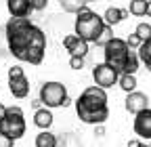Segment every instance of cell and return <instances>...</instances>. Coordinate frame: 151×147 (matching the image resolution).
Segmentation results:
<instances>
[{"mask_svg": "<svg viewBox=\"0 0 151 147\" xmlns=\"http://www.w3.org/2000/svg\"><path fill=\"white\" fill-rule=\"evenodd\" d=\"M6 42L13 57L29 65H40L46 50L44 32L29 21V17H13L6 23Z\"/></svg>", "mask_w": 151, "mask_h": 147, "instance_id": "cell-1", "label": "cell"}, {"mask_svg": "<svg viewBox=\"0 0 151 147\" xmlns=\"http://www.w3.org/2000/svg\"><path fill=\"white\" fill-rule=\"evenodd\" d=\"M76 114L84 124L99 126L105 124L109 118V107H107V93L105 88L92 84L82 90V95L76 99Z\"/></svg>", "mask_w": 151, "mask_h": 147, "instance_id": "cell-2", "label": "cell"}, {"mask_svg": "<svg viewBox=\"0 0 151 147\" xmlns=\"http://www.w3.org/2000/svg\"><path fill=\"white\" fill-rule=\"evenodd\" d=\"M105 19H103V15H97V13H92L88 6H84L78 17H76V25H73V34H78L82 40L86 42H94L99 38V34L105 30Z\"/></svg>", "mask_w": 151, "mask_h": 147, "instance_id": "cell-3", "label": "cell"}, {"mask_svg": "<svg viewBox=\"0 0 151 147\" xmlns=\"http://www.w3.org/2000/svg\"><path fill=\"white\" fill-rule=\"evenodd\" d=\"M130 50H132V48L128 46L126 40H122V38H111V40L103 46L105 63H109L111 67H116V69L122 74V69H124V61H126V57H128V53H130Z\"/></svg>", "mask_w": 151, "mask_h": 147, "instance_id": "cell-4", "label": "cell"}, {"mask_svg": "<svg viewBox=\"0 0 151 147\" xmlns=\"http://www.w3.org/2000/svg\"><path fill=\"white\" fill-rule=\"evenodd\" d=\"M40 101L44 103V107H67L69 105V97H67V88L61 82H46L40 88Z\"/></svg>", "mask_w": 151, "mask_h": 147, "instance_id": "cell-5", "label": "cell"}, {"mask_svg": "<svg viewBox=\"0 0 151 147\" xmlns=\"http://www.w3.org/2000/svg\"><path fill=\"white\" fill-rule=\"evenodd\" d=\"M92 80H94V84L97 86H101V88H111L113 84H118V80H120V71L116 69V67H111L109 63H97L94 65V69H92Z\"/></svg>", "mask_w": 151, "mask_h": 147, "instance_id": "cell-6", "label": "cell"}, {"mask_svg": "<svg viewBox=\"0 0 151 147\" xmlns=\"http://www.w3.org/2000/svg\"><path fill=\"white\" fill-rule=\"evenodd\" d=\"M0 130H2L4 135H9V137H13L15 141L21 139L25 135V120H23V116L6 114V118L0 122Z\"/></svg>", "mask_w": 151, "mask_h": 147, "instance_id": "cell-7", "label": "cell"}, {"mask_svg": "<svg viewBox=\"0 0 151 147\" xmlns=\"http://www.w3.org/2000/svg\"><path fill=\"white\" fill-rule=\"evenodd\" d=\"M124 107H126V112H130V114H134V116H137V114L145 112V109H149V97H147L145 93H141V90L128 93Z\"/></svg>", "mask_w": 151, "mask_h": 147, "instance_id": "cell-8", "label": "cell"}, {"mask_svg": "<svg viewBox=\"0 0 151 147\" xmlns=\"http://www.w3.org/2000/svg\"><path fill=\"white\" fill-rule=\"evenodd\" d=\"M88 44L90 42L82 40L78 34H69V36L63 38V46L69 50L71 57H86V55H88Z\"/></svg>", "mask_w": 151, "mask_h": 147, "instance_id": "cell-9", "label": "cell"}, {"mask_svg": "<svg viewBox=\"0 0 151 147\" xmlns=\"http://www.w3.org/2000/svg\"><path fill=\"white\" fill-rule=\"evenodd\" d=\"M132 128H134V133L141 139L151 141V107L134 116V124H132Z\"/></svg>", "mask_w": 151, "mask_h": 147, "instance_id": "cell-10", "label": "cell"}, {"mask_svg": "<svg viewBox=\"0 0 151 147\" xmlns=\"http://www.w3.org/2000/svg\"><path fill=\"white\" fill-rule=\"evenodd\" d=\"M9 90H11V95L17 97V99H25L29 95V80L25 76L21 78H11L9 80Z\"/></svg>", "mask_w": 151, "mask_h": 147, "instance_id": "cell-11", "label": "cell"}, {"mask_svg": "<svg viewBox=\"0 0 151 147\" xmlns=\"http://www.w3.org/2000/svg\"><path fill=\"white\" fill-rule=\"evenodd\" d=\"M6 9L11 17H27L32 9V0H6Z\"/></svg>", "mask_w": 151, "mask_h": 147, "instance_id": "cell-12", "label": "cell"}, {"mask_svg": "<svg viewBox=\"0 0 151 147\" xmlns=\"http://www.w3.org/2000/svg\"><path fill=\"white\" fill-rule=\"evenodd\" d=\"M52 112H50V107H40V109H36V114H34V124L40 128V130H48V128L52 126Z\"/></svg>", "mask_w": 151, "mask_h": 147, "instance_id": "cell-13", "label": "cell"}, {"mask_svg": "<svg viewBox=\"0 0 151 147\" xmlns=\"http://www.w3.org/2000/svg\"><path fill=\"white\" fill-rule=\"evenodd\" d=\"M128 17V9H118V6H109L105 13H103V19H105V23L107 25H118V23H122L124 19Z\"/></svg>", "mask_w": 151, "mask_h": 147, "instance_id": "cell-14", "label": "cell"}, {"mask_svg": "<svg viewBox=\"0 0 151 147\" xmlns=\"http://www.w3.org/2000/svg\"><path fill=\"white\" fill-rule=\"evenodd\" d=\"M118 86L124 90V93H134L137 90V74H120V80H118Z\"/></svg>", "mask_w": 151, "mask_h": 147, "instance_id": "cell-15", "label": "cell"}, {"mask_svg": "<svg viewBox=\"0 0 151 147\" xmlns=\"http://www.w3.org/2000/svg\"><path fill=\"white\" fill-rule=\"evenodd\" d=\"M139 65H141V59H139V53L137 50H130L128 57L124 61V69L122 74H137L139 71Z\"/></svg>", "mask_w": 151, "mask_h": 147, "instance_id": "cell-16", "label": "cell"}, {"mask_svg": "<svg viewBox=\"0 0 151 147\" xmlns=\"http://www.w3.org/2000/svg\"><path fill=\"white\" fill-rule=\"evenodd\" d=\"M36 147H57V137L48 130H42L40 135H36Z\"/></svg>", "mask_w": 151, "mask_h": 147, "instance_id": "cell-17", "label": "cell"}, {"mask_svg": "<svg viewBox=\"0 0 151 147\" xmlns=\"http://www.w3.org/2000/svg\"><path fill=\"white\" fill-rule=\"evenodd\" d=\"M59 2H61V6H63L65 13H76V15H78L88 4V0H59Z\"/></svg>", "mask_w": 151, "mask_h": 147, "instance_id": "cell-18", "label": "cell"}, {"mask_svg": "<svg viewBox=\"0 0 151 147\" xmlns=\"http://www.w3.org/2000/svg\"><path fill=\"white\" fill-rule=\"evenodd\" d=\"M147 4H149V0H130V15H134V17H145L147 15Z\"/></svg>", "mask_w": 151, "mask_h": 147, "instance_id": "cell-19", "label": "cell"}, {"mask_svg": "<svg viewBox=\"0 0 151 147\" xmlns=\"http://www.w3.org/2000/svg\"><path fill=\"white\" fill-rule=\"evenodd\" d=\"M137 53H139V59H141V63H143L145 67H149V65H151V38H149V40H145Z\"/></svg>", "mask_w": 151, "mask_h": 147, "instance_id": "cell-20", "label": "cell"}, {"mask_svg": "<svg viewBox=\"0 0 151 147\" xmlns=\"http://www.w3.org/2000/svg\"><path fill=\"white\" fill-rule=\"evenodd\" d=\"M111 38H116V36H113V27L111 25H105V30L99 34V38L94 40V44H97V46H105Z\"/></svg>", "mask_w": 151, "mask_h": 147, "instance_id": "cell-21", "label": "cell"}, {"mask_svg": "<svg viewBox=\"0 0 151 147\" xmlns=\"http://www.w3.org/2000/svg\"><path fill=\"white\" fill-rule=\"evenodd\" d=\"M126 42H128V46H130L132 50H139V48H141V44H143L145 40H143L141 36H139V34L134 32V34H130L128 38H126Z\"/></svg>", "mask_w": 151, "mask_h": 147, "instance_id": "cell-22", "label": "cell"}, {"mask_svg": "<svg viewBox=\"0 0 151 147\" xmlns=\"http://www.w3.org/2000/svg\"><path fill=\"white\" fill-rule=\"evenodd\" d=\"M134 32L141 36L143 40H149V38H151V23H139Z\"/></svg>", "mask_w": 151, "mask_h": 147, "instance_id": "cell-23", "label": "cell"}, {"mask_svg": "<svg viewBox=\"0 0 151 147\" xmlns=\"http://www.w3.org/2000/svg\"><path fill=\"white\" fill-rule=\"evenodd\" d=\"M69 67L71 69H82L84 67V57H69Z\"/></svg>", "mask_w": 151, "mask_h": 147, "instance_id": "cell-24", "label": "cell"}, {"mask_svg": "<svg viewBox=\"0 0 151 147\" xmlns=\"http://www.w3.org/2000/svg\"><path fill=\"white\" fill-rule=\"evenodd\" d=\"M13 143H15L13 137H9V135H4L0 130V147H13Z\"/></svg>", "mask_w": 151, "mask_h": 147, "instance_id": "cell-25", "label": "cell"}, {"mask_svg": "<svg viewBox=\"0 0 151 147\" xmlns=\"http://www.w3.org/2000/svg\"><path fill=\"white\" fill-rule=\"evenodd\" d=\"M21 76H25V74H23V67L13 65V67L9 69V80H11V78H21Z\"/></svg>", "mask_w": 151, "mask_h": 147, "instance_id": "cell-26", "label": "cell"}, {"mask_svg": "<svg viewBox=\"0 0 151 147\" xmlns=\"http://www.w3.org/2000/svg\"><path fill=\"white\" fill-rule=\"evenodd\" d=\"M48 4V0H32V9L34 11H44Z\"/></svg>", "mask_w": 151, "mask_h": 147, "instance_id": "cell-27", "label": "cell"}, {"mask_svg": "<svg viewBox=\"0 0 151 147\" xmlns=\"http://www.w3.org/2000/svg\"><path fill=\"white\" fill-rule=\"evenodd\" d=\"M6 114H15V116H23V109L19 107V105H11V107H6Z\"/></svg>", "mask_w": 151, "mask_h": 147, "instance_id": "cell-28", "label": "cell"}, {"mask_svg": "<svg viewBox=\"0 0 151 147\" xmlns=\"http://www.w3.org/2000/svg\"><path fill=\"white\" fill-rule=\"evenodd\" d=\"M94 135H97V137H103V135H105V128H103V124H99L97 128H94Z\"/></svg>", "mask_w": 151, "mask_h": 147, "instance_id": "cell-29", "label": "cell"}, {"mask_svg": "<svg viewBox=\"0 0 151 147\" xmlns=\"http://www.w3.org/2000/svg\"><path fill=\"white\" fill-rule=\"evenodd\" d=\"M6 118V105H2V103H0V122H2Z\"/></svg>", "mask_w": 151, "mask_h": 147, "instance_id": "cell-30", "label": "cell"}, {"mask_svg": "<svg viewBox=\"0 0 151 147\" xmlns=\"http://www.w3.org/2000/svg\"><path fill=\"white\" fill-rule=\"evenodd\" d=\"M42 105H44V103H42L40 99H36V101H32V107H34V109H40Z\"/></svg>", "mask_w": 151, "mask_h": 147, "instance_id": "cell-31", "label": "cell"}, {"mask_svg": "<svg viewBox=\"0 0 151 147\" xmlns=\"http://www.w3.org/2000/svg\"><path fill=\"white\" fill-rule=\"evenodd\" d=\"M128 147H141V141H137V139H132V141L128 143Z\"/></svg>", "mask_w": 151, "mask_h": 147, "instance_id": "cell-32", "label": "cell"}, {"mask_svg": "<svg viewBox=\"0 0 151 147\" xmlns=\"http://www.w3.org/2000/svg\"><path fill=\"white\" fill-rule=\"evenodd\" d=\"M147 17H151V0H149V4H147Z\"/></svg>", "mask_w": 151, "mask_h": 147, "instance_id": "cell-33", "label": "cell"}, {"mask_svg": "<svg viewBox=\"0 0 151 147\" xmlns=\"http://www.w3.org/2000/svg\"><path fill=\"white\" fill-rule=\"evenodd\" d=\"M141 147H147V145H145V143H141Z\"/></svg>", "mask_w": 151, "mask_h": 147, "instance_id": "cell-34", "label": "cell"}, {"mask_svg": "<svg viewBox=\"0 0 151 147\" xmlns=\"http://www.w3.org/2000/svg\"><path fill=\"white\" fill-rule=\"evenodd\" d=\"M147 69H149V71H151V65H149V67H147Z\"/></svg>", "mask_w": 151, "mask_h": 147, "instance_id": "cell-35", "label": "cell"}, {"mask_svg": "<svg viewBox=\"0 0 151 147\" xmlns=\"http://www.w3.org/2000/svg\"><path fill=\"white\" fill-rule=\"evenodd\" d=\"M88 2H94V0H88Z\"/></svg>", "mask_w": 151, "mask_h": 147, "instance_id": "cell-36", "label": "cell"}, {"mask_svg": "<svg viewBox=\"0 0 151 147\" xmlns=\"http://www.w3.org/2000/svg\"><path fill=\"white\" fill-rule=\"evenodd\" d=\"M149 147H151V145H149Z\"/></svg>", "mask_w": 151, "mask_h": 147, "instance_id": "cell-37", "label": "cell"}]
</instances>
